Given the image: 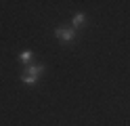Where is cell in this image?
<instances>
[{"label": "cell", "mask_w": 130, "mask_h": 126, "mask_svg": "<svg viewBox=\"0 0 130 126\" xmlns=\"http://www.w3.org/2000/svg\"><path fill=\"white\" fill-rule=\"evenodd\" d=\"M86 23V17L82 15V13H78L76 17H74V27H80V25H84Z\"/></svg>", "instance_id": "3"}, {"label": "cell", "mask_w": 130, "mask_h": 126, "mask_svg": "<svg viewBox=\"0 0 130 126\" xmlns=\"http://www.w3.org/2000/svg\"><path fill=\"white\" fill-rule=\"evenodd\" d=\"M55 34H57V38H59L61 42H71V40H74V30H65V27H59Z\"/></svg>", "instance_id": "1"}, {"label": "cell", "mask_w": 130, "mask_h": 126, "mask_svg": "<svg viewBox=\"0 0 130 126\" xmlns=\"http://www.w3.org/2000/svg\"><path fill=\"white\" fill-rule=\"evenodd\" d=\"M25 72H27L29 76H34V78H38V76H40V74L44 72V67H42V65H29V67H27Z\"/></svg>", "instance_id": "2"}, {"label": "cell", "mask_w": 130, "mask_h": 126, "mask_svg": "<svg viewBox=\"0 0 130 126\" xmlns=\"http://www.w3.org/2000/svg\"><path fill=\"white\" fill-rule=\"evenodd\" d=\"M21 80L25 82V84H36V78H34V76H29V74H23Z\"/></svg>", "instance_id": "5"}, {"label": "cell", "mask_w": 130, "mask_h": 126, "mask_svg": "<svg viewBox=\"0 0 130 126\" xmlns=\"http://www.w3.org/2000/svg\"><path fill=\"white\" fill-rule=\"evenodd\" d=\"M19 59H21V61H23V63H29V61H31V59H34V55H31V53H29V50H23V53L19 55Z\"/></svg>", "instance_id": "4"}]
</instances>
